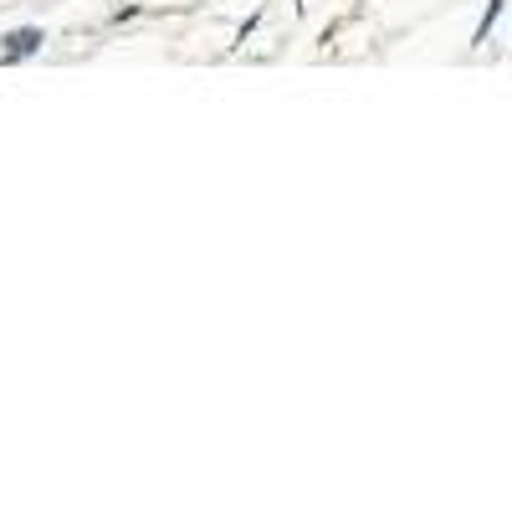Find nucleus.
Masks as SVG:
<instances>
[{
	"mask_svg": "<svg viewBox=\"0 0 512 512\" xmlns=\"http://www.w3.org/2000/svg\"><path fill=\"white\" fill-rule=\"evenodd\" d=\"M41 41H47V36H41L36 26L11 31V36H6V57H31V52H41Z\"/></svg>",
	"mask_w": 512,
	"mask_h": 512,
	"instance_id": "f257e3e1",
	"label": "nucleus"
}]
</instances>
